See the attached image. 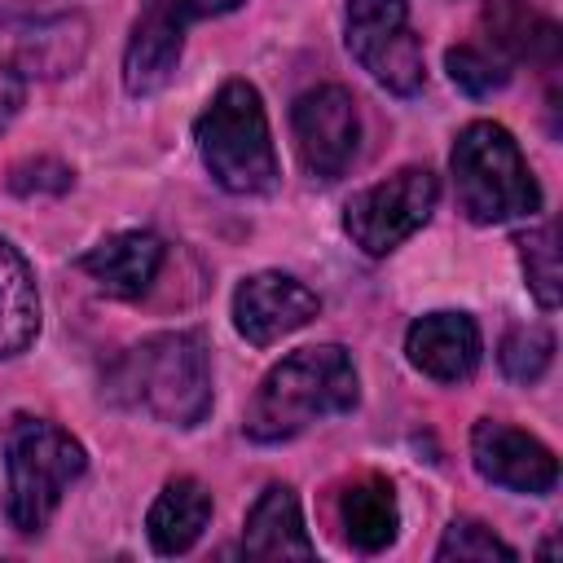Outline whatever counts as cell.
<instances>
[{"instance_id":"7a4b0ae2","label":"cell","mask_w":563,"mask_h":563,"mask_svg":"<svg viewBox=\"0 0 563 563\" xmlns=\"http://www.w3.org/2000/svg\"><path fill=\"white\" fill-rule=\"evenodd\" d=\"M110 391L167 427H198L211 413V361L202 339L189 330L141 339L110 369Z\"/></svg>"},{"instance_id":"277c9868","label":"cell","mask_w":563,"mask_h":563,"mask_svg":"<svg viewBox=\"0 0 563 563\" xmlns=\"http://www.w3.org/2000/svg\"><path fill=\"white\" fill-rule=\"evenodd\" d=\"M194 141L211 180L229 194H268L277 185V150L255 84L224 79L194 123Z\"/></svg>"},{"instance_id":"4fadbf2b","label":"cell","mask_w":563,"mask_h":563,"mask_svg":"<svg viewBox=\"0 0 563 563\" xmlns=\"http://www.w3.org/2000/svg\"><path fill=\"white\" fill-rule=\"evenodd\" d=\"M409 365L435 383H466L479 369V325L466 312H427L405 334Z\"/></svg>"},{"instance_id":"3957f363","label":"cell","mask_w":563,"mask_h":563,"mask_svg":"<svg viewBox=\"0 0 563 563\" xmlns=\"http://www.w3.org/2000/svg\"><path fill=\"white\" fill-rule=\"evenodd\" d=\"M88 471L84 444L48 418L18 413L4 431V519L13 532L35 537L53 519L62 493Z\"/></svg>"},{"instance_id":"7402d4cb","label":"cell","mask_w":563,"mask_h":563,"mask_svg":"<svg viewBox=\"0 0 563 563\" xmlns=\"http://www.w3.org/2000/svg\"><path fill=\"white\" fill-rule=\"evenodd\" d=\"M449 75H453V84H457L462 92H471V97H488V92H497V88L510 79L506 62H497V57L484 53L479 44H457V48H449Z\"/></svg>"},{"instance_id":"ac0fdd59","label":"cell","mask_w":563,"mask_h":563,"mask_svg":"<svg viewBox=\"0 0 563 563\" xmlns=\"http://www.w3.org/2000/svg\"><path fill=\"white\" fill-rule=\"evenodd\" d=\"M339 515H343V532L356 550L365 554H378L396 541V528H400V510H396V493L383 475H365L356 484L343 488V501H339Z\"/></svg>"},{"instance_id":"52a82bcc","label":"cell","mask_w":563,"mask_h":563,"mask_svg":"<svg viewBox=\"0 0 563 563\" xmlns=\"http://www.w3.org/2000/svg\"><path fill=\"white\" fill-rule=\"evenodd\" d=\"M440 202V180L431 167H400L396 176L361 189L343 207V229L365 255H387L413 238Z\"/></svg>"},{"instance_id":"9c48e42d","label":"cell","mask_w":563,"mask_h":563,"mask_svg":"<svg viewBox=\"0 0 563 563\" xmlns=\"http://www.w3.org/2000/svg\"><path fill=\"white\" fill-rule=\"evenodd\" d=\"M290 132H295L303 172L317 180H339L352 167L356 145H361V114H356L352 92L339 84L308 88L290 106Z\"/></svg>"},{"instance_id":"7c38bea8","label":"cell","mask_w":563,"mask_h":563,"mask_svg":"<svg viewBox=\"0 0 563 563\" xmlns=\"http://www.w3.org/2000/svg\"><path fill=\"white\" fill-rule=\"evenodd\" d=\"M185 0H141V13L132 22V40L123 53V84L132 97H150L167 88V79L180 66L185 26H189Z\"/></svg>"},{"instance_id":"603a6c76","label":"cell","mask_w":563,"mask_h":563,"mask_svg":"<svg viewBox=\"0 0 563 563\" xmlns=\"http://www.w3.org/2000/svg\"><path fill=\"white\" fill-rule=\"evenodd\" d=\"M242 0H185L189 18H220V13H233Z\"/></svg>"},{"instance_id":"6da1fadb","label":"cell","mask_w":563,"mask_h":563,"mask_svg":"<svg viewBox=\"0 0 563 563\" xmlns=\"http://www.w3.org/2000/svg\"><path fill=\"white\" fill-rule=\"evenodd\" d=\"M356 405V365L339 343L299 347L277 361L246 405L242 431L255 444H282L321 418L347 413Z\"/></svg>"},{"instance_id":"8992f818","label":"cell","mask_w":563,"mask_h":563,"mask_svg":"<svg viewBox=\"0 0 563 563\" xmlns=\"http://www.w3.org/2000/svg\"><path fill=\"white\" fill-rule=\"evenodd\" d=\"M88 26L79 13L0 9V132L18 119L26 79H53L84 62Z\"/></svg>"},{"instance_id":"30bf717a","label":"cell","mask_w":563,"mask_h":563,"mask_svg":"<svg viewBox=\"0 0 563 563\" xmlns=\"http://www.w3.org/2000/svg\"><path fill=\"white\" fill-rule=\"evenodd\" d=\"M321 312L317 290H308L290 273H251L233 290V325L246 343L268 347L295 330H303Z\"/></svg>"},{"instance_id":"ffe728a7","label":"cell","mask_w":563,"mask_h":563,"mask_svg":"<svg viewBox=\"0 0 563 563\" xmlns=\"http://www.w3.org/2000/svg\"><path fill=\"white\" fill-rule=\"evenodd\" d=\"M519 260H523V277H528V290L537 295L541 308H554L559 303V246H554V229L550 224H537L519 238Z\"/></svg>"},{"instance_id":"5b68a950","label":"cell","mask_w":563,"mask_h":563,"mask_svg":"<svg viewBox=\"0 0 563 563\" xmlns=\"http://www.w3.org/2000/svg\"><path fill=\"white\" fill-rule=\"evenodd\" d=\"M449 167L457 207L471 224H506L541 211V189L519 154V141L493 119H475L457 132Z\"/></svg>"},{"instance_id":"9a60e30c","label":"cell","mask_w":563,"mask_h":563,"mask_svg":"<svg viewBox=\"0 0 563 563\" xmlns=\"http://www.w3.org/2000/svg\"><path fill=\"white\" fill-rule=\"evenodd\" d=\"M242 550L251 559H312L299 497L286 484H268L260 493L242 528Z\"/></svg>"},{"instance_id":"2e32d148","label":"cell","mask_w":563,"mask_h":563,"mask_svg":"<svg viewBox=\"0 0 563 563\" xmlns=\"http://www.w3.org/2000/svg\"><path fill=\"white\" fill-rule=\"evenodd\" d=\"M207 519H211V493L194 475H176L154 497L145 532H150V545L158 554H185L202 537Z\"/></svg>"},{"instance_id":"e0dca14e","label":"cell","mask_w":563,"mask_h":563,"mask_svg":"<svg viewBox=\"0 0 563 563\" xmlns=\"http://www.w3.org/2000/svg\"><path fill=\"white\" fill-rule=\"evenodd\" d=\"M40 334V290L22 251L0 238V356H18Z\"/></svg>"},{"instance_id":"44dd1931","label":"cell","mask_w":563,"mask_h":563,"mask_svg":"<svg viewBox=\"0 0 563 563\" xmlns=\"http://www.w3.org/2000/svg\"><path fill=\"white\" fill-rule=\"evenodd\" d=\"M435 559L444 563H493V559H515V550L493 537V528H484L479 519H453L435 545Z\"/></svg>"},{"instance_id":"5bb4252c","label":"cell","mask_w":563,"mask_h":563,"mask_svg":"<svg viewBox=\"0 0 563 563\" xmlns=\"http://www.w3.org/2000/svg\"><path fill=\"white\" fill-rule=\"evenodd\" d=\"M163 238L150 233V229H123V233H110L106 242H97L79 264L84 273L106 290V295H119V299H141L158 268H163Z\"/></svg>"},{"instance_id":"8fae6325","label":"cell","mask_w":563,"mask_h":563,"mask_svg":"<svg viewBox=\"0 0 563 563\" xmlns=\"http://www.w3.org/2000/svg\"><path fill=\"white\" fill-rule=\"evenodd\" d=\"M471 462H475V471L488 484L510 488V493L541 497V493H550L559 484L554 453L537 435H528V431H519L510 422H493V418L475 422V431H471Z\"/></svg>"},{"instance_id":"d6986e66","label":"cell","mask_w":563,"mask_h":563,"mask_svg":"<svg viewBox=\"0 0 563 563\" xmlns=\"http://www.w3.org/2000/svg\"><path fill=\"white\" fill-rule=\"evenodd\" d=\"M550 356H554V339H550L545 325H515V330H506L501 352H497L506 378H515V383H537L550 369Z\"/></svg>"},{"instance_id":"ba28073f","label":"cell","mask_w":563,"mask_h":563,"mask_svg":"<svg viewBox=\"0 0 563 563\" xmlns=\"http://www.w3.org/2000/svg\"><path fill=\"white\" fill-rule=\"evenodd\" d=\"M347 48L396 97H413L427 79L405 0H347Z\"/></svg>"}]
</instances>
